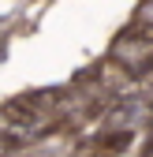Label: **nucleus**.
I'll return each mask as SVG.
<instances>
[{
    "mask_svg": "<svg viewBox=\"0 0 153 157\" xmlns=\"http://www.w3.org/2000/svg\"><path fill=\"white\" fill-rule=\"evenodd\" d=\"M135 146H138V127H116V131L93 135V150L101 157H127Z\"/></svg>",
    "mask_w": 153,
    "mask_h": 157,
    "instance_id": "obj_1",
    "label": "nucleus"
}]
</instances>
